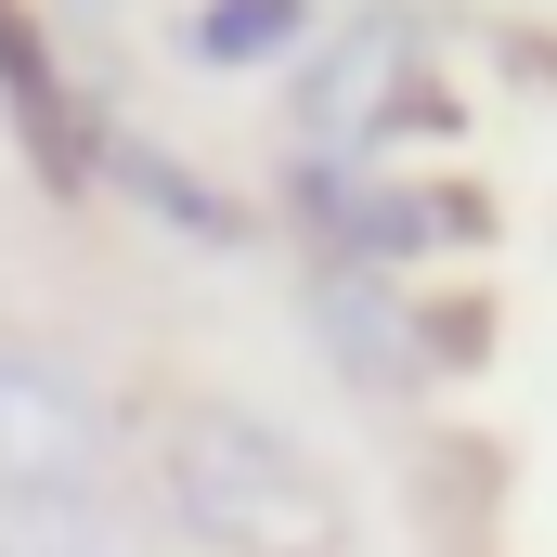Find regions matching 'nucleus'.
I'll return each mask as SVG.
<instances>
[{"mask_svg": "<svg viewBox=\"0 0 557 557\" xmlns=\"http://www.w3.org/2000/svg\"><path fill=\"white\" fill-rule=\"evenodd\" d=\"M143 506L195 557H337L350 545L337 467L298 428H273L260 403H169L143 428Z\"/></svg>", "mask_w": 557, "mask_h": 557, "instance_id": "obj_1", "label": "nucleus"}, {"mask_svg": "<svg viewBox=\"0 0 557 557\" xmlns=\"http://www.w3.org/2000/svg\"><path fill=\"white\" fill-rule=\"evenodd\" d=\"M416 131H441V52L403 0L337 13L285 65V143L298 156H403Z\"/></svg>", "mask_w": 557, "mask_h": 557, "instance_id": "obj_2", "label": "nucleus"}, {"mask_svg": "<svg viewBox=\"0 0 557 557\" xmlns=\"http://www.w3.org/2000/svg\"><path fill=\"white\" fill-rule=\"evenodd\" d=\"M285 221L324 273H416L480 234V195H441L403 156H285Z\"/></svg>", "mask_w": 557, "mask_h": 557, "instance_id": "obj_3", "label": "nucleus"}, {"mask_svg": "<svg viewBox=\"0 0 557 557\" xmlns=\"http://www.w3.org/2000/svg\"><path fill=\"white\" fill-rule=\"evenodd\" d=\"M0 493H117L104 376L39 337H0Z\"/></svg>", "mask_w": 557, "mask_h": 557, "instance_id": "obj_4", "label": "nucleus"}, {"mask_svg": "<svg viewBox=\"0 0 557 557\" xmlns=\"http://www.w3.org/2000/svg\"><path fill=\"white\" fill-rule=\"evenodd\" d=\"M311 324H324V350L350 363V389H376V403H416L428 376H441L428 285H403V273H324V260H311Z\"/></svg>", "mask_w": 557, "mask_h": 557, "instance_id": "obj_5", "label": "nucleus"}, {"mask_svg": "<svg viewBox=\"0 0 557 557\" xmlns=\"http://www.w3.org/2000/svg\"><path fill=\"white\" fill-rule=\"evenodd\" d=\"M182 65H208V78H273L298 65L311 39H324V0H182Z\"/></svg>", "mask_w": 557, "mask_h": 557, "instance_id": "obj_6", "label": "nucleus"}, {"mask_svg": "<svg viewBox=\"0 0 557 557\" xmlns=\"http://www.w3.org/2000/svg\"><path fill=\"white\" fill-rule=\"evenodd\" d=\"M0 557H131L117 493H0Z\"/></svg>", "mask_w": 557, "mask_h": 557, "instance_id": "obj_7", "label": "nucleus"}, {"mask_svg": "<svg viewBox=\"0 0 557 557\" xmlns=\"http://www.w3.org/2000/svg\"><path fill=\"white\" fill-rule=\"evenodd\" d=\"M117 182H131V195L156 208V221H182V234H208V247H234V234H247V221H234V208H221V195H208L195 169H169L156 143H117Z\"/></svg>", "mask_w": 557, "mask_h": 557, "instance_id": "obj_8", "label": "nucleus"}]
</instances>
